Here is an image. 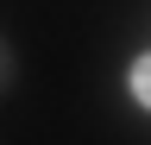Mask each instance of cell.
Here are the masks:
<instances>
[{
    "label": "cell",
    "mask_w": 151,
    "mask_h": 145,
    "mask_svg": "<svg viewBox=\"0 0 151 145\" xmlns=\"http://www.w3.org/2000/svg\"><path fill=\"white\" fill-rule=\"evenodd\" d=\"M132 95H139V101L151 107V50H145L139 63H132Z\"/></svg>",
    "instance_id": "obj_1"
}]
</instances>
